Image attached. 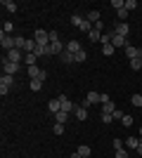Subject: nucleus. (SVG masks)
I'll list each match as a JSON object with an SVG mask.
<instances>
[{"instance_id":"25","label":"nucleus","mask_w":142,"mask_h":158,"mask_svg":"<svg viewBox=\"0 0 142 158\" xmlns=\"http://www.w3.org/2000/svg\"><path fill=\"white\" fill-rule=\"evenodd\" d=\"M114 50H116L114 45H102V54H104V57H111V54H114Z\"/></svg>"},{"instance_id":"6","label":"nucleus","mask_w":142,"mask_h":158,"mask_svg":"<svg viewBox=\"0 0 142 158\" xmlns=\"http://www.w3.org/2000/svg\"><path fill=\"white\" fill-rule=\"evenodd\" d=\"M17 71H19V64H12V61L2 59V73H5V76H14Z\"/></svg>"},{"instance_id":"40","label":"nucleus","mask_w":142,"mask_h":158,"mask_svg":"<svg viewBox=\"0 0 142 158\" xmlns=\"http://www.w3.org/2000/svg\"><path fill=\"white\" fill-rule=\"evenodd\" d=\"M69 158H83V156H81V153H78V151H74V153H71V156H69Z\"/></svg>"},{"instance_id":"7","label":"nucleus","mask_w":142,"mask_h":158,"mask_svg":"<svg viewBox=\"0 0 142 158\" xmlns=\"http://www.w3.org/2000/svg\"><path fill=\"white\" fill-rule=\"evenodd\" d=\"M126 57H128L130 61H133V59H140V57H142V50H140V47H135V45H128V47H126Z\"/></svg>"},{"instance_id":"13","label":"nucleus","mask_w":142,"mask_h":158,"mask_svg":"<svg viewBox=\"0 0 142 158\" xmlns=\"http://www.w3.org/2000/svg\"><path fill=\"white\" fill-rule=\"evenodd\" d=\"M67 50H69L71 54H76V52H81L83 47H81V43H78V40H69V43H67Z\"/></svg>"},{"instance_id":"26","label":"nucleus","mask_w":142,"mask_h":158,"mask_svg":"<svg viewBox=\"0 0 142 158\" xmlns=\"http://www.w3.org/2000/svg\"><path fill=\"white\" fill-rule=\"evenodd\" d=\"M78 153H81L83 158H90V153H93V151H90V146L83 144V146H78Z\"/></svg>"},{"instance_id":"36","label":"nucleus","mask_w":142,"mask_h":158,"mask_svg":"<svg viewBox=\"0 0 142 158\" xmlns=\"http://www.w3.org/2000/svg\"><path fill=\"white\" fill-rule=\"evenodd\" d=\"M111 116H114V120H123V116H126V113H123L121 109H116V111L111 113Z\"/></svg>"},{"instance_id":"3","label":"nucleus","mask_w":142,"mask_h":158,"mask_svg":"<svg viewBox=\"0 0 142 158\" xmlns=\"http://www.w3.org/2000/svg\"><path fill=\"white\" fill-rule=\"evenodd\" d=\"M12 85H14V76H5V73H2V78H0V94L5 97Z\"/></svg>"},{"instance_id":"14","label":"nucleus","mask_w":142,"mask_h":158,"mask_svg":"<svg viewBox=\"0 0 142 158\" xmlns=\"http://www.w3.org/2000/svg\"><path fill=\"white\" fill-rule=\"evenodd\" d=\"M85 19H88L90 24H93V26L97 24V21H102V19H100V12H97V10H90V12L85 14Z\"/></svg>"},{"instance_id":"28","label":"nucleus","mask_w":142,"mask_h":158,"mask_svg":"<svg viewBox=\"0 0 142 158\" xmlns=\"http://www.w3.org/2000/svg\"><path fill=\"white\" fill-rule=\"evenodd\" d=\"M121 123H123V125H126V127H130V125H133V123H135V118H133V116H128V113H126V116H123V120H121Z\"/></svg>"},{"instance_id":"8","label":"nucleus","mask_w":142,"mask_h":158,"mask_svg":"<svg viewBox=\"0 0 142 158\" xmlns=\"http://www.w3.org/2000/svg\"><path fill=\"white\" fill-rule=\"evenodd\" d=\"M114 33H118V35H123V38H128L130 26L126 24V21H116V28H114Z\"/></svg>"},{"instance_id":"17","label":"nucleus","mask_w":142,"mask_h":158,"mask_svg":"<svg viewBox=\"0 0 142 158\" xmlns=\"http://www.w3.org/2000/svg\"><path fill=\"white\" fill-rule=\"evenodd\" d=\"M2 7H5L7 12H17V10H19V7H17V2H14V0H2Z\"/></svg>"},{"instance_id":"22","label":"nucleus","mask_w":142,"mask_h":158,"mask_svg":"<svg viewBox=\"0 0 142 158\" xmlns=\"http://www.w3.org/2000/svg\"><path fill=\"white\" fill-rule=\"evenodd\" d=\"M83 19L85 17H81V14H71V24H74L76 28H81V24H83Z\"/></svg>"},{"instance_id":"19","label":"nucleus","mask_w":142,"mask_h":158,"mask_svg":"<svg viewBox=\"0 0 142 158\" xmlns=\"http://www.w3.org/2000/svg\"><path fill=\"white\" fill-rule=\"evenodd\" d=\"M36 61H38V57H36L33 52H31V54H24V64H26V66H36Z\"/></svg>"},{"instance_id":"24","label":"nucleus","mask_w":142,"mask_h":158,"mask_svg":"<svg viewBox=\"0 0 142 158\" xmlns=\"http://www.w3.org/2000/svg\"><path fill=\"white\" fill-rule=\"evenodd\" d=\"M74 57H76V64H81V61L88 59V52H85V50H81V52H76Z\"/></svg>"},{"instance_id":"32","label":"nucleus","mask_w":142,"mask_h":158,"mask_svg":"<svg viewBox=\"0 0 142 158\" xmlns=\"http://www.w3.org/2000/svg\"><path fill=\"white\" fill-rule=\"evenodd\" d=\"M126 10H128V12L137 10V2H135V0H126Z\"/></svg>"},{"instance_id":"33","label":"nucleus","mask_w":142,"mask_h":158,"mask_svg":"<svg viewBox=\"0 0 142 158\" xmlns=\"http://www.w3.org/2000/svg\"><path fill=\"white\" fill-rule=\"evenodd\" d=\"M116 14H118V21H126V19H128V10H126V7H123V10H118Z\"/></svg>"},{"instance_id":"39","label":"nucleus","mask_w":142,"mask_h":158,"mask_svg":"<svg viewBox=\"0 0 142 158\" xmlns=\"http://www.w3.org/2000/svg\"><path fill=\"white\" fill-rule=\"evenodd\" d=\"M54 40H59V35H57V31H50V43H54Z\"/></svg>"},{"instance_id":"2","label":"nucleus","mask_w":142,"mask_h":158,"mask_svg":"<svg viewBox=\"0 0 142 158\" xmlns=\"http://www.w3.org/2000/svg\"><path fill=\"white\" fill-rule=\"evenodd\" d=\"M0 45H2V50H5V52L14 50V47H17V43H14V35H7V33H0Z\"/></svg>"},{"instance_id":"4","label":"nucleus","mask_w":142,"mask_h":158,"mask_svg":"<svg viewBox=\"0 0 142 158\" xmlns=\"http://www.w3.org/2000/svg\"><path fill=\"white\" fill-rule=\"evenodd\" d=\"M5 59H7V61H12V64H19V61L24 59V52H21L19 47H14V50L5 52Z\"/></svg>"},{"instance_id":"35","label":"nucleus","mask_w":142,"mask_h":158,"mask_svg":"<svg viewBox=\"0 0 142 158\" xmlns=\"http://www.w3.org/2000/svg\"><path fill=\"white\" fill-rule=\"evenodd\" d=\"M130 69H133V71H140V69H142L140 59H133V61H130Z\"/></svg>"},{"instance_id":"11","label":"nucleus","mask_w":142,"mask_h":158,"mask_svg":"<svg viewBox=\"0 0 142 158\" xmlns=\"http://www.w3.org/2000/svg\"><path fill=\"white\" fill-rule=\"evenodd\" d=\"M59 99H62V111H67V113H74L76 111V104H74V102H69L67 97H59Z\"/></svg>"},{"instance_id":"34","label":"nucleus","mask_w":142,"mask_h":158,"mask_svg":"<svg viewBox=\"0 0 142 158\" xmlns=\"http://www.w3.org/2000/svg\"><path fill=\"white\" fill-rule=\"evenodd\" d=\"M12 21H5V24H2V33H7V35H10V33H12Z\"/></svg>"},{"instance_id":"41","label":"nucleus","mask_w":142,"mask_h":158,"mask_svg":"<svg viewBox=\"0 0 142 158\" xmlns=\"http://www.w3.org/2000/svg\"><path fill=\"white\" fill-rule=\"evenodd\" d=\"M137 156H142V142H140V146H137Z\"/></svg>"},{"instance_id":"42","label":"nucleus","mask_w":142,"mask_h":158,"mask_svg":"<svg viewBox=\"0 0 142 158\" xmlns=\"http://www.w3.org/2000/svg\"><path fill=\"white\" fill-rule=\"evenodd\" d=\"M140 137H142V120H140Z\"/></svg>"},{"instance_id":"38","label":"nucleus","mask_w":142,"mask_h":158,"mask_svg":"<svg viewBox=\"0 0 142 158\" xmlns=\"http://www.w3.org/2000/svg\"><path fill=\"white\" fill-rule=\"evenodd\" d=\"M116 158H128V151L126 149H116Z\"/></svg>"},{"instance_id":"29","label":"nucleus","mask_w":142,"mask_h":158,"mask_svg":"<svg viewBox=\"0 0 142 158\" xmlns=\"http://www.w3.org/2000/svg\"><path fill=\"white\" fill-rule=\"evenodd\" d=\"M14 43H17V47H19L21 52H24V45H26V38H21V35H17V38H14Z\"/></svg>"},{"instance_id":"12","label":"nucleus","mask_w":142,"mask_h":158,"mask_svg":"<svg viewBox=\"0 0 142 158\" xmlns=\"http://www.w3.org/2000/svg\"><path fill=\"white\" fill-rule=\"evenodd\" d=\"M74 113H76V120H88V109H85V106H81V104H78Z\"/></svg>"},{"instance_id":"30","label":"nucleus","mask_w":142,"mask_h":158,"mask_svg":"<svg viewBox=\"0 0 142 158\" xmlns=\"http://www.w3.org/2000/svg\"><path fill=\"white\" fill-rule=\"evenodd\" d=\"M52 132H54V135H64V123H54Z\"/></svg>"},{"instance_id":"1","label":"nucleus","mask_w":142,"mask_h":158,"mask_svg":"<svg viewBox=\"0 0 142 158\" xmlns=\"http://www.w3.org/2000/svg\"><path fill=\"white\" fill-rule=\"evenodd\" d=\"M28 78L31 80H45L47 73H45V69H41V66L36 64V66H28Z\"/></svg>"},{"instance_id":"20","label":"nucleus","mask_w":142,"mask_h":158,"mask_svg":"<svg viewBox=\"0 0 142 158\" xmlns=\"http://www.w3.org/2000/svg\"><path fill=\"white\" fill-rule=\"evenodd\" d=\"M54 120H57V123H67V120H69V113L67 111H57V113H54Z\"/></svg>"},{"instance_id":"37","label":"nucleus","mask_w":142,"mask_h":158,"mask_svg":"<svg viewBox=\"0 0 142 158\" xmlns=\"http://www.w3.org/2000/svg\"><path fill=\"white\" fill-rule=\"evenodd\" d=\"M107 102H111V97H109L107 92H102L100 94V104H107Z\"/></svg>"},{"instance_id":"5","label":"nucleus","mask_w":142,"mask_h":158,"mask_svg":"<svg viewBox=\"0 0 142 158\" xmlns=\"http://www.w3.org/2000/svg\"><path fill=\"white\" fill-rule=\"evenodd\" d=\"M33 40L38 43V45H50V31H43V28H38V31L33 33Z\"/></svg>"},{"instance_id":"9","label":"nucleus","mask_w":142,"mask_h":158,"mask_svg":"<svg viewBox=\"0 0 142 158\" xmlns=\"http://www.w3.org/2000/svg\"><path fill=\"white\" fill-rule=\"evenodd\" d=\"M123 142H126V149H133V151H137V146H140L142 137H140V139H137V137H126Z\"/></svg>"},{"instance_id":"31","label":"nucleus","mask_w":142,"mask_h":158,"mask_svg":"<svg viewBox=\"0 0 142 158\" xmlns=\"http://www.w3.org/2000/svg\"><path fill=\"white\" fill-rule=\"evenodd\" d=\"M100 120H102V123H114V116H111V113H102Z\"/></svg>"},{"instance_id":"27","label":"nucleus","mask_w":142,"mask_h":158,"mask_svg":"<svg viewBox=\"0 0 142 158\" xmlns=\"http://www.w3.org/2000/svg\"><path fill=\"white\" fill-rule=\"evenodd\" d=\"M28 85H31V90H33V92H38V90H41V85H43V80H28Z\"/></svg>"},{"instance_id":"23","label":"nucleus","mask_w":142,"mask_h":158,"mask_svg":"<svg viewBox=\"0 0 142 158\" xmlns=\"http://www.w3.org/2000/svg\"><path fill=\"white\" fill-rule=\"evenodd\" d=\"M130 104H133V106H140V109H142V94H133V97H130Z\"/></svg>"},{"instance_id":"18","label":"nucleus","mask_w":142,"mask_h":158,"mask_svg":"<svg viewBox=\"0 0 142 158\" xmlns=\"http://www.w3.org/2000/svg\"><path fill=\"white\" fill-rule=\"evenodd\" d=\"M118 106L114 104V102H107V104H102V113H114Z\"/></svg>"},{"instance_id":"15","label":"nucleus","mask_w":142,"mask_h":158,"mask_svg":"<svg viewBox=\"0 0 142 158\" xmlns=\"http://www.w3.org/2000/svg\"><path fill=\"white\" fill-rule=\"evenodd\" d=\"M59 59L64 61V64H74V61H76V57H74L71 52H69V50H64V52L59 54Z\"/></svg>"},{"instance_id":"21","label":"nucleus","mask_w":142,"mask_h":158,"mask_svg":"<svg viewBox=\"0 0 142 158\" xmlns=\"http://www.w3.org/2000/svg\"><path fill=\"white\" fill-rule=\"evenodd\" d=\"M88 38L93 40V43H97V40H102V31H97V28H93V31L88 33Z\"/></svg>"},{"instance_id":"10","label":"nucleus","mask_w":142,"mask_h":158,"mask_svg":"<svg viewBox=\"0 0 142 158\" xmlns=\"http://www.w3.org/2000/svg\"><path fill=\"white\" fill-rule=\"evenodd\" d=\"M47 109H50V111H52V116L57 111H62V99L57 97V99H50V102H47Z\"/></svg>"},{"instance_id":"43","label":"nucleus","mask_w":142,"mask_h":158,"mask_svg":"<svg viewBox=\"0 0 142 158\" xmlns=\"http://www.w3.org/2000/svg\"><path fill=\"white\" fill-rule=\"evenodd\" d=\"M140 113H142V109H140Z\"/></svg>"},{"instance_id":"16","label":"nucleus","mask_w":142,"mask_h":158,"mask_svg":"<svg viewBox=\"0 0 142 158\" xmlns=\"http://www.w3.org/2000/svg\"><path fill=\"white\" fill-rule=\"evenodd\" d=\"M33 54L36 57H47V54H50V45H38Z\"/></svg>"}]
</instances>
